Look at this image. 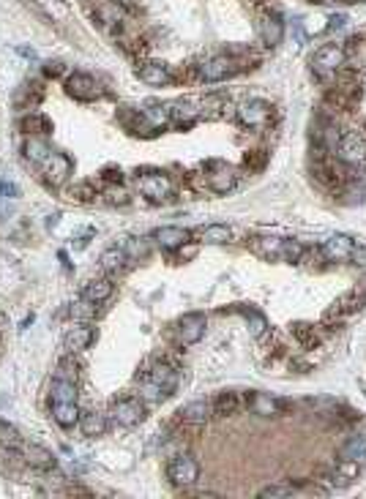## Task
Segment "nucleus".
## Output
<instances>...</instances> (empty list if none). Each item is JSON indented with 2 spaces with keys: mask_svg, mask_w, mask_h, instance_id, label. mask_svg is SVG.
<instances>
[{
  "mask_svg": "<svg viewBox=\"0 0 366 499\" xmlns=\"http://www.w3.org/2000/svg\"><path fill=\"white\" fill-rule=\"evenodd\" d=\"M49 412H52V420H55L61 429H74V426L79 423L77 382L61 379V376L52 379V387H49Z\"/></svg>",
  "mask_w": 366,
  "mask_h": 499,
  "instance_id": "nucleus-1",
  "label": "nucleus"
},
{
  "mask_svg": "<svg viewBox=\"0 0 366 499\" xmlns=\"http://www.w3.org/2000/svg\"><path fill=\"white\" fill-rule=\"evenodd\" d=\"M178 382H181L178 369H175L172 363H167V360H159V363H153V369L145 374L139 393H142V399H148V401H162V399L175 393Z\"/></svg>",
  "mask_w": 366,
  "mask_h": 499,
  "instance_id": "nucleus-2",
  "label": "nucleus"
},
{
  "mask_svg": "<svg viewBox=\"0 0 366 499\" xmlns=\"http://www.w3.org/2000/svg\"><path fill=\"white\" fill-rule=\"evenodd\" d=\"M167 480H169L172 486H178V489L195 486V483L200 480V464H197V459L189 456V453L172 456V459L167 461Z\"/></svg>",
  "mask_w": 366,
  "mask_h": 499,
  "instance_id": "nucleus-3",
  "label": "nucleus"
},
{
  "mask_svg": "<svg viewBox=\"0 0 366 499\" xmlns=\"http://www.w3.org/2000/svg\"><path fill=\"white\" fill-rule=\"evenodd\" d=\"M109 417H112V423H118L121 429H134V426H139L142 417H145V404H142V399H137V396L115 399V401L109 404Z\"/></svg>",
  "mask_w": 366,
  "mask_h": 499,
  "instance_id": "nucleus-4",
  "label": "nucleus"
},
{
  "mask_svg": "<svg viewBox=\"0 0 366 499\" xmlns=\"http://www.w3.org/2000/svg\"><path fill=\"white\" fill-rule=\"evenodd\" d=\"M137 186L142 191V197H148L151 202H162L172 194V181L162 169H145L137 172Z\"/></svg>",
  "mask_w": 366,
  "mask_h": 499,
  "instance_id": "nucleus-5",
  "label": "nucleus"
},
{
  "mask_svg": "<svg viewBox=\"0 0 366 499\" xmlns=\"http://www.w3.org/2000/svg\"><path fill=\"white\" fill-rule=\"evenodd\" d=\"M38 169H41L44 181H47L49 186L58 188V186H63L68 178H71V169H74V164H71V158H68L66 153H58V151H52L49 156L38 164Z\"/></svg>",
  "mask_w": 366,
  "mask_h": 499,
  "instance_id": "nucleus-6",
  "label": "nucleus"
},
{
  "mask_svg": "<svg viewBox=\"0 0 366 499\" xmlns=\"http://www.w3.org/2000/svg\"><path fill=\"white\" fill-rule=\"evenodd\" d=\"M336 156L342 164H350V167L366 164V139L358 131H347L336 145Z\"/></svg>",
  "mask_w": 366,
  "mask_h": 499,
  "instance_id": "nucleus-7",
  "label": "nucleus"
},
{
  "mask_svg": "<svg viewBox=\"0 0 366 499\" xmlns=\"http://www.w3.org/2000/svg\"><path fill=\"white\" fill-rule=\"evenodd\" d=\"M238 121L246 128H263L270 121V104L263 98H249L238 107Z\"/></svg>",
  "mask_w": 366,
  "mask_h": 499,
  "instance_id": "nucleus-8",
  "label": "nucleus"
},
{
  "mask_svg": "<svg viewBox=\"0 0 366 499\" xmlns=\"http://www.w3.org/2000/svg\"><path fill=\"white\" fill-rule=\"evenodd\" d=\"M235 71H238V66H235L233 58L216 55V58H208L205 63H200V68H197V77H200L202 82L213 85V82H222V79L233 77Z\"/></svg>",
  "mask_w": 366,
  "mask_h": 499,
  "instance_id": "nucleus-9",
  "label": "nucleus"
},
{
  "mask_svg": "<svg viewBox=\"0 0 366 499\" xmlns=\"http://www.w3.org/2000/svg\"><path fill=\"white\" fill-rule=\"evenodd\" d=\"M66 93L74 101H96L101 98V85L91 77V74H71L66 79Z\"/></svg>",
  "mask_w": 366,
  "mask_h": 499,
  "instance_id": "nucleus-10",
  "label": "nucleus"
},
{
  "mask_svg": "<svg viewBox=\"0 0 366 499\" xmlns=\"http://www.w3.org/2000/svg\"><path fill=\"white\" fill-rule=\"evenodd\" d=\"M344 58H347V52H344L342 44H326V47H320L314 52L312 68L320 71V74H331V71H339L344 66Z\"/></svg>",
  "mask_w": 366,
  "mask_h": 499,
  "instance_id": "nucleus-11",
  "label": "nucleus"
},
{
  "mask_svg": "<svg viewBox=\"0 0 366 499\" xmlns=\"http://www.w3.org/2000/svg\"><path fill=\"white\" fill-rule=\"evenodd\" d=\"M205 325H208V319H205L202 312L183 314V316L178 319V339H181V344L192 346V344L200 341L202 336H205Z\"/></svg>",
  "mask_w": 366,
  "mask_h": 499,
  "instance_id": "nucleus-12",
  "label": "nucleus"
},
{
  "mask_svg": "<svg viewBox=\"0 0 366 499\" xmlns=\"http://www.w3.org/2000/svg\"><path fill=\"white\" fill-rule=\"evenodd\" d=\"M20 456L25 459V464L33 469H41V472H49V469L58 467V461H55V456L47 450V447H41V445H36V442H22L20 447Z\"/></svg>",
  "mask_w": 366,
  "mask_h": 499,
  "instance_id": "nucleus-13",
  "label": "nucleus"
},
{
  "mask_svg": "<svg viewBox=\"0 0 366 499\" xmlns=\"http://www.w3.org/2000/svg\"><path fill=\"white\" fill-rule=\"evenodd\" d=\"M96 341V330L91 328V325H71L66 330V336H63V349L71 352V355H77V352H85L91 344Z\"/></svg>",
  "mask_w": 366,
  "mask_h": 499,
  "instance_id": "nucleus-14",
  "label": "nucleus"
},
{
  "mask_svg": "<svg viewBox=\"0 0 366 499\" xmlns=\"http://www.w3.org/2000/svg\"><path fill=\"white\" fill-rule=\"evenodd\" d=\"M353 246H356V240L350 238V235H331L326 243H323V249L320 254L328 259V262H342V259H350V254H353Z\"/></svg>",
  "mask_w": 366,
  "mask_h": 499,
  "instance_id": "nucleus-15",
  "label": "nucleus"
},
{
  "mask_svg": "<svg viewBox=\"0 0 366 499\" xmlns=\"http://www.w3.org/2000/svg\"><path fill=\"white\" fill-rule=\"evenodd\" d=\"M189 238H192V232L183 229V227H159V229L153 232V240H156L162 249H169V251L186 246Z\"/></svg>",
  "mask_w": 366,
  "mask_h": 499,
  "instance_id": "nucleus-16",
  "label": "nucleus"
},
{
  "mask_svg": "<svg viewBox=\"0 0 366 499\" xmlns=\"http://www.w3.org/2000/svg\"><path fill=\"white\" fill-rule=\"evenodd\" d=\"M137 77L151 88H162V85L172 82L169 66H165V63H142V68H137Z\"/></svg>",
  "mask_w": 366,
  "mask_h": 499,
  "instance_id": "nucleus-17",
  "label": "nucleus"
},
{
  "mask_svg": "<svg viewBox=\"0 0 366 499\" xmlns=\"http://www.w3.org/2000/svg\"><path fill=\"white\" fill-rule=\"evenodd\" d=\"M260 36H263V41H266L268 47L282 44V38H284V22H282V17H279L276 11L263 14V20H260Z\"/></svg>",
  "mask_w": 366,
  "mask_h": 499,
  "instance_id": "nucleus-18",
  "label": "nucleus"
},
{
  "mask_svg": "<svg viewBox=\"0 0 366 499\" xmlns=\"http://www.w3.org/2000/svg\"><path fill=\"white\" fill-rule=\"evenodd\" d=\"M211 415H213V409L208 401H192V404L181 406V412H178L181 423H186V426H202V423H208Z\"/></svg>",
  "mask_w": 366,
  "mask_h": 499,
  "instance_id": "nucleus-19",
  "label": "nucleus"
},
{
  "mask_svg": "<svg viewBox=\"0 0 366 499\" xmlns=\"http://www.w3.org/2000/svg\"><path fill=\"white\" fill-rule=\"evenodd\" d=\"M112 292H115V284H112V279H93V281H88V284H85L82 298H88L91 303L101 306V303H107V300L112 298Z\"/></svg>",
  "mask_w": 366,
  "mask_h": 499,
  "instance_id": "nucleus-20",
  "label": "nucleus"
},
{
  "mask_svg": "<svg viewBox=\"0 0 366 499\" xmlns=\"http://www.w3.org/2000/svg\"><path fill=\"white\" fill-rule=\"evenodd\" d=\"M126 265H129V254H126V249L112 246V249H107L104 254H101V270L109 273V276H118L121 270H126Z\"/></svg>",
  "mask_w": 366,
  "mask_h": 499,
  "instance_id": "nucleus-21",
  "label": "nucleus"
},
{
  "mask_svg": "<svg viewBox=\"0 0 366 499\" xmlns=\"http://www.w3.org/2000/svg\"><path fill=\"white\" fill-rule=\"evenodd\" d=\"M235 186H238V175H235V169H230V167H222V169H216V172L208 175V188H211L213 194H227V191H233Z\"/></svg>",
  "mask_w": 366,
  "mask_h": 499,
  "instance_id": "nucleus-22",
  "label": "nucleus"
},
{
  "mask_svg": "<svg viewBox=\"0 0 366 499\" xmlns=\"http://www.w3.org/2000/svg\"><path fill=\"white\" fill-rule=\"evenodd\" d=\"M79 431L91 439L104 437V431H107V415H101V412H85V415H79Z\"/></svg>",
  "mask_w": 366,
  "mask_h": 499,
  "instance_id": "nucleus-23",
  "label": "nucleus"
},
{
  "mask_svg": "<svg viewBox=\"0 0 366 499\" xmlns=\"http://www.w3.org/2000/svg\"><path fill=\"white\" fill-rule=\"evenodd\" d=\"M167 109H169V118H172L175 123L186 125V128H189V125L200 118V109H197L192 101H175V104H169Z\"/></svg>",
  "mask_w": 366,
  "mask_h": 499,
  "instance_id": "nucleus-24",
  "label": "nucleus"
},
{
  "mask_svg": "<svg viewBox=\"0 0 366 499\" xmlns=\"http://www.w3.org/2000/svg\"><path fill=\"white\" fill-rule=\"evenodd\" d=\"M342 461H353V464H366V434H356L344 442L342 447Z\"/></svg>",
  "mask_w": 366,
  "mask_h": 499,
  "instance_id": "nucleus-25",
  "label": "nucleus"
},
{
  "mask_svg": "<svg viewBox=\"0 0 366 499\" xmlns=\"http://www.w3.org/2000/svg\"><path fill=\"white\" fill-rule=\"evenodd\" d=\"M200 238L202 243H208V246H224V243H230L233 229L227 224H208V227L200 229Z\"/></svg>",
  "mask_w": 366,
  "mask_h": 499,
  "instance_id": "nucleus-26",
  "label": "nucleus"
},
{
  "mask_svg": "<svg viewBox=\"0 0 366 499\" xmlns=\"http://www.w3.org/2000/svg\"><path fill=\"white\" fill-rule=\"evenodd\" d=\"M211 409H213V415H219V417H230V415H235L238 409H241V399H238V393H219L216 399H213V404H211Z\"/></svg>",
  "mask_w": 366,
  "mask_h": 499,
  "instance_id": "nucleus-27",
  "label": "nucleus"
},
{
  "mask_svg": "<svg viewBox=\"0 0 366 499\" xmlns=\"http://www.w3.org/2000/svg\"><path fill=\"white\" fill-rule=\"evenodd\" d=\"M249 406H252V412L254 415H279L282 412V401H276V399H270L266 393H252L249 396Z\"/></svg>",
  "mask_w": 366,
  "mask_h": 499,
  "instance_id": "nucleus-28",
  "label": "nucleus"
},
{
  "mask_svg": "<svg viewBox=\"0 0 366 499\" xmlns=\"http://www.w3.org/2000/svg\"><path fill=\"white\" fill-rule=\"evenodd\" d=\"M49 153H52V148H49L44 139H38V137H31V139L25 142V158H28V161H33L36 167L49 156Z\"/></svg>",
  "mask_w": 366,
  "mask_h": 499,
  "instance_id": "nucleus-29",
  "label": "nucleus"
},
{
  "mask_svg": "<svg viewBox=\"0 0 366 499\" xmlns=\"http://www.w3.org/2000/svg\"><path fill=\"white\" fill-rule=\"evenodd\" d=\"M282 238H257L254 240V249L257 254H263L266 259H282Z\"/></svg>",
  "mask_w": 366,
  "mask_h": 499,
  "instance_id": "nucleus-30",
  "label": "nucleus"
},
{
  "mask_svg": "<svg viewBox=\"0 0 366 499\" xmlns=\"http://www.w3.org/2000/svg\"><path fill=\"white\" fill-rule=\"evenodd\" d=\"M243 316H246V322H249V333H252L254 339H263V336H266V330H268L266 316H263L260 312H254V309H246Z\"/></svg>",
  "mask_w": 366,
  "mask_h": 499,
  "instance_id": "nucleus-31",
  "label": "nucleus"
},
{
  "mask_svg": "<svg viewBox=\"0 0 366 499\" xmlns=\"http://www.w3.org/2000/svg\"><path fill=\"white\" fill-rule=\"evenodd\" d=\"M22 128L28 131V134H33V137H44V134H49L52 131V123L44 118V115H28L25 121H22Z\"/></svg>",
  "mask_w": 366,
  "mask_h": 499,
  "instance_id": "nucleus-32",
  "label": "nucleus"
},
{
  "mask_svg": "<svg viewBox=\"0 0 366 499\" xmlns=\"http://www.w3.org/2000/svg\"><path fill=\"white\" fill-rule=\"evenodd\" d=\"M0 445H6L8 450H17L20 445H22V437H20V431L8 423V420H0Z\"/></svg>",
  "mask_w": 366,
  "mask_h": 499,
  "instance_id": "nucleus-33",
  "label": "nucleus"
},
{
  "mask_svg": "<svg viewBox=\"0 0 366 499\" xmlns=\"http://www.w3.org/2000/svg\"><path fill=\"white\" fill-rule=\"evenodd\" d=\"M55 376H61V379H71V382H77L79 379V366H77V360H74V355L66 352V358L58 363V371Z\"/></svg>",
  "mask_w": 366,
  "mask_h": 499,
  "instance_id": "nucleus-34",
  "label": "nucleus"
},
{
  "mask_svg": "<svg viewBox=\"0 0 366 499\" xmlns=\"http://www.w3.org/2000/svg\"><path fill=\"white\" fill-rule=\"evenodd\" d=\"M293 336H296L303 346H314V344H317L314 328H312V325H306V322H296V325H293Z\"/></svg>",
  "mask_w": 366,
  "mask_h": 499,
  "instance_id": "nucleus-35",
  "label": "nucleus"
},
{
  "mask_svg": "<svg viewBox=\"0 0 366 499\" xmlns=\"http://www.w3.org/2000/svg\"><path fill=\"white\" fill-rule=\"evenodd\" d=\"M303 254H306V249L300 246L298 240H284L282 243V259H287V262H300Z\"/></svg>",
  "mask_w": 366,
  "mask_h": 499,
  "instance_id": "nucleus-36",
  "label": "nucleus"
},
{
  "mask_svg": "<svg viewBox=\"0 0 366 499\" xmlns=\"http://www.w3.org/2000/svg\"><path fill=\"white\" fill-rule=\"evenodd\" d=\"M93 197H96V188L91 186V183L71 186V199H77V202H93Z\"/></svg>",
  "mask_w": 366,
  "mask_h": 499,
  "instance_id": "nucleus-37",
  "label": "nucleus"
},
{
  "mask_svg": "<svg viewBox=\"0 0 366 499\" xmlns=\"http://www.w3.org/2000/svg\"><path fill=\"white\" fill-rule=\"evenodd\" d=\"M71 314H74V316H79V319H91V316L96 314V303H91L88 298H82L79 303H74V306H71Z\"/></svg>",
  "mask_w": 366,
  "mask_h": 499,
  "instance_id": "nucleus-38",
  "label": "nucleus"
},
{
  "mask_svg": "<svg viewBox=\"0 0 366 499\" xmlns=\"http://www.w3.org/2000/svg\"><path fill=\"white\" fill-rule=\"evenodd\" d=\"M293 494V486H268L260 491V499H279V497H290Z\"/></svg>",
  "mask_w": 366,
  "mask_h": 499,
  "instance_id": "nucleus-39",
  "label": "nucleus"
},
{
  "mask_svg": "<svg viewBox=\"0 0 366 499\" xmlns=\"http://www.w3.org/2000/svg\"><path fill=\"white\" fill-rule=\"evenodd\" d=\"M266 153L263 151H254V153H249V156L243 158V164L249 167V169H263L266 167Z\"/></svg>",
  "mask_w": 366,
  "mask_h": 499,
  "instance_id": "nucleus-40",
  "label": "nucleus"
},
{
  "mask_svg": "<svg viewBox=\"0 0 366 499\" xmlns=\"http://www.w3.org/2000/svg\"><path fill=\"white\" fill-rule=\"evenodd\" d=\"M350 259H353L356 265L366 268V246H353V254H350Z\"/></svg>",
  "mask_w": 366,
  "mask_h": 499,
  "instance_id": "nucleus-41",
  "label": "nucleus"
},
{
  "mask_svg": "<svg viewBox=\"0 0 366 499\" xmlns=\"http://www.w3.org/2000/svg\"><path fill=\"white\" fill-rule=\"evenodd\" d=\"M44 74H47V77H58V74H63V63H58V61L44 63Z\"/></svg>",
  "mask_w": 366,
  "mask_h": 499,
  "instance_id": "nucleus-42",
  "label": "nucleus"
},
{
  "mask_svg": "<svg viewBox=\"0 0 366 499\" xmlns=\"http://www.w3.org/2000/svg\"><path fill=\"white\" fill-rule=\"evenodd\" d=\"M101 175H104V181H109V183H115V181L121 183V181H123V172H121V169H115V167H107Z\"/></svg>",
  "mask_w": 366,
  "mask_h": 499,
  "instance_id": "nucleus-43",
  "label": "nucleus"
},
{
  "mask_svg": "<svg viewBox=\"0 0 366 499\" xmlns=\"http://www.w3.org/2000/svg\"><path fill=\"white\" fill-rule=\"evenodd\" d=\"M3 197H6V199H8V197L14 199V197H20V188L11 186V183H3V181H0V199H3Z\"/></svg>",
  "mask_w": 366,
  "mask_h": 499,
  "instance_id": "nucleus-44",
  "label": "nucleus"
},
{
  "mask_svg": "<svg viewBox=\"0 0 366 499\" xmlns=\"http://www.w3.org/2000/svg\"><path fill=\"white\" fill-rule=\"evenodd\" d=\"M109 202H121V205H126V202H129V194H126V191H109Z\"/></svg>",
  "mask_w": 366,
  "mask_h": 499,
  "instance_id": "nucleus-45",
  "label": "nucleus"
},
{
  "mask_svg": "<svg viewBox=\"0 0 366 499\" xmlns=\"http://www.w3.org/2000/svg\"><path fill=\"white\" fill-rule=\"evenodd\" d=\"M328 22H331V28H344V25H347V17H344V14H333Z\"/></svg>",
  "mask_w": 366,
  "mask_h": 499,
  "instance_id": "nucleus-46",
  "label": "nucleus"
},
{
  "mask_svg": "<svg viewBox=\"0 0 366 499\" xmlns=\"http://www.w3.org/2000/svg\"><path fill=\"white\" fill-rule=\"evenodd\" d=\"M364 390H366V387H364Z\"/></svg>",
  "mask_w": 366,
  "mask_h": 499,
  "instance_id": "nucleus-47",
  "label": "nucleus"
}]
</instances>
